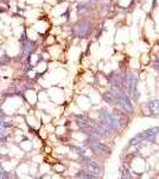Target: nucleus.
Here are the masks:
<instances>
[{
  "instance_id": "nucleus-1",
  "label": "nucleus",
  "mask_w": 159,
  "mask_h": 179,
  "mask_svg": "<svg viewBox=\"0 0 159 179\" xmlns=\"http://www.w3.org/2000/svg\"><path fill=\"white\" fill-rule=\"evenodd\" d=\"M120 104H121V106L126 110V111H128V112H132V106H131V104H129V102L126 99V98H121L120 99Z\"/></svg>"
},
{
  "instance_id": "nucleus-2",
  "label": "nucleus",
  "mask_w": 159,
  "mask_h": 179,
  "mask_svg": "<svg viewBox=\"0 0 159 179\" xmlns=\"http://www.w3.org/2000/svg\"><path fill=\"white\" fill-rule=\"evenodd\" d=\"M150 108H151V110H152L153 112H157V114H158V112H159V102H158V101H152Z\"/></svg>"
}]
</instances>
